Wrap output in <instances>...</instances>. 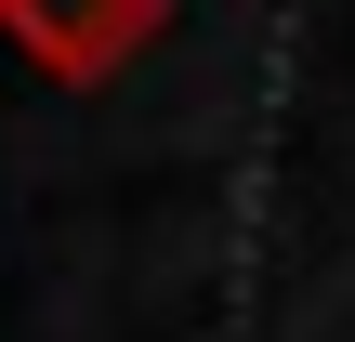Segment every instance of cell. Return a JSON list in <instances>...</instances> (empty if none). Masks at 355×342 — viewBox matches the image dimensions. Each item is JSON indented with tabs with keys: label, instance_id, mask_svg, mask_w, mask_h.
Returning a JSON list of instances; mask_svg holds the SVG:
<instances>
[{
	"label": "cell",
	"instance_id": "6da1fadb",
	"mask_svg": "<svg viewBox=\"0 0 355 342\" xmlns=\"http://www.w3.org/2000/svg\"><path fill=\"white\" fill-rule=\"evenodd\" d=\"M158 26H171V0H0V40H13L40 79H66V92L119 79Z\"/></svg>",
	"mask_w": 355,
	"mask_h": 342
}]
</instances>
